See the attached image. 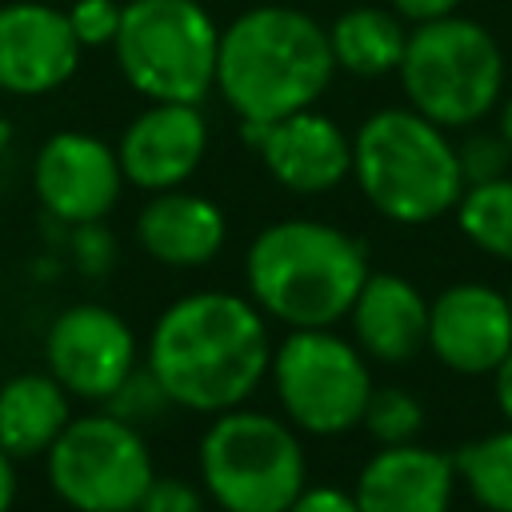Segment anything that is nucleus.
Instances as JSON below:
<instances>
[{"instance_id":"1","label":"nucleus","mask_w":512,"mask_h":512,"mask_svg":"<svg viewBox=\"0 0 512 512\" xmlns=\"http://www.w3.org/2000/svg\"><path fill=\"white\" fill-rule=\"evenodd\" d=\"M272 360L264 312L236 292H192L152 324L144 364L176 408L228 412L244 404Z\"/></svg>"},{"instance_id":"2","label":"nucleus","mask_w":512,"mask_h":512,"mask_svg":"<svg viewBox=\"0 0 512 512\" xmlns=\"http://www.w3.org/2000/svg\"><path fill=\"white\" fill-rule=\"evenodd\" d=\"M332 72L328 28L300 8L260 4L220 32L216 88L240 124H272L312 108L332 84Z\"/></svg>"},{"instance_id":"3","label":"nucleus","mask_w":512,"mask_h":512,"mask_svg":"<svg viewBox=\"0 0 512 512\" xmlns=\"http://www.w3.org/2000/svg\"><path fill=\"white\" fill-rule=\"evenodd\" d=\"M248 300L288 328H332L368 280L356 236L320 220H276L244 256Z\"/></svg>"},{"instance_id":"4","label":"nucleus","mask_w":512,"mask_h":512,"mask_svg":"<svg viewBox=\"0 0 512 512\" xmlns=\"http://www.w3.org/2000/svg\"><path fill=\"white\" fill-rule=\"evenodd\" d=\"M352 176L364 200L396 224H428L464 192L448 128L416 108H380L352 136Z\"/></svg>"},{"instance_id":"5","label":"nucleus","mask_w":512,"mask_h":512,"mask_svg":"<svg viewBox=\"0 0 512 512\" xmlns=\"http://www.w3.org/2000/svg\"><path fill=\"white\" fill-rule=\"evenodd\" d=\"M396 72L408 108L440 128L480 124L504 92V52L496 36L456 12L412 24Z\"/></svg>"},{"instance_id":"6","label":"nucleus","mask_w":512,"mask_h":512,"mask_svg":"<svg viewBox=\"0 0 512 512\" xmlns=\"http://www.w3.org/2000/svg\"><path fill=\"white\" fill-rule=\"evenodd\" d=\"M112 52L140 96L200 104L216 88L220 28L196 0H128Z\"/></svg>"},{"instance_id":"7","label":"nucleus","mask_w":512,"mask_h":512,"mask_svg":"<svg viewBox=\"0 0 512 512\" xmlns=\"http://www.w3.org/2000/svg\"><path fill=\"white\" fill-rule=\"evenodd\" d=\"M200 480L224 512H288L308 480L296 432L268 412H216L200 440Z\"/></svg>"},{"instance_id":"8","label":"nucleus","mask_w":512,"mask_h":512,"mask_svg":"<svg viewBox=\"0 0 512 512\" xmlns=\"http://www.w3.org/2000/svg\"><path fill=\"white\" fill-rule=\"evenodd\" d=\"M284 416L312 436H340L360 424L372 396L364 352L332 328H292L268 360Z\"/></svg>"},{"instance_id":"9","label":"nucleus","mask_w":512,"mask_h":512,"mask_svg":"<svg viewBox=\"0 0 512 512\" xmlns=\"http://www.w3.org/2000/svg\"><path fill=\"white\" fill-rule=\"evenodd\" d=\"M48 484L72 512H136L156 468L136 424L104 416H72L44 452Z\"/></svg>"},{"instance_id":"10","label":"nucleus","mask_w":512,"mask_h":512,"mask_svg":"<svg viewBox=\"0 0 512 512\" xmlns=\"http://www.w3.org/2000/svg\"><path fill=\"white\" fill-rule=\"evenodd\" d=\"M48 372L68 388V396L108 400L136 368V336L128 320L104 304L64 308L44 336Z\"/></svg>"},{"instance_id":"11","label":"nucleus","mask_w":512,"mask_h":512,"mask_svg":"<svg viewBox=\"0 0 512 512\" xmlns=\"http://www.w3.org/2000/svg\"><path fill=\"white\" fill-rule=\"evenodd\" d=\"M32 188L60 224H92L112 212L124 188L116 148L92 132H56L32 160Z\"/></svg>"},{"instance_id":"12","label":"nucleus","mask_w":512,"mask_h":512,"mask_svg":"<svg viewBox=\"0 0 512 512\" xmlns=\"http://www.w3.org/2000/svg\"><path fill=\"white\" fill-rule=\"evenodd\" d=\"M244 140L260 152L272 180L288 192L320 196L352 176V140L324 112L300 108L272 124H244Z\"/></svg>"},{"instance_id":"13","label":"nucleus","mask_w":512,"mask_h":512,"mask_svg":"<svg viewBox=\"0 0 512 512\" xmlns=\"http://www.w3.org/2000/svg\"><path fill=\"white\" fill-rule=\"evenodd\" d=\"M428 348L464 376L496 372L512 352V304L488 284H452L428 304Z\"/></svg>"},{"instance_id":"14","label":"nucleus","mask_w":512,"mask_h":512,"mask_svg":"<svg viewBox=\"0 0 512 512\" xmlns=\"http://www.w3.org/2000/svg\"><path fill=\"white\" fill-rule=\"evenodd\" d=\"M80 44L68 16L40 0L0 4V92L44 96L72 80Z\"/></svg>"},{"instance_id":"15","label":"nucleus","mask_w":512,"mask_h":512,"mask_svg":"<svg viewBox=\"0 0 512 512\" xmlns=\"http://www.w3.org/2000/svg\"><path fill=\"white\" fill-rule=\"evenodd\" d=\"M208 152V120L200 104L152 100L120 136L116 160L128 184L144 192L180 188Z\"/></svg>"},{"instance_id":"16","label":"nucleus","mask_w":512,"mask_h":512,"mask_svg":"<svg viewBox=\"0 0 512 512\" xmlns=\"http://www.w3.org/2000/svg\"><path fill=\"white\" fill-rule=\"evenodd\" d=\"M456 492L452 456L420 444H384L356 476L360 512H448Z\"/></svg>"},{"instance_id":"17","label":"nucleus","mask_w":512,"mask_h":512,"mask_svg":"<svg viewBox=\"0 0 512 512\" xmlns=\"http://www.w3.org/2000/svg\"><path fill=\"white\" fill-rule=\"evenodd\" d=\"M348 316L356 348L380 364H404L428 344V300L396 272H368Z\"/></svg>"},{"instance_id":"18","label":"nucleus","mask_w":512,"mask_h":512,"mask_svg":"<svg viewBox=\"0 0 512 512\" xmlns=\"http://www.w3.org/2000/svg\"><path fill=\"white\" fill-rule=\"evenodd\" d=\"M228 224L216 200L184 192V188H164L156 192L140 216H136V240L140 248L168 264V268H200L224 248Z\"/></svg>"},{"instance_id":"19","label":"nucleus","mask_w":512,"mask_h":512,"mask_svg":"<svg viewBox=\"0 0 512 512\" xmlns=\"http://www.w3.org/2000/svg\"><path fill=\"white\" fill-rule=\"evenodd\" d=\"M68 420V388L52 372H16L0 384V448L12 460L44 456Z\"/></svg>"},{"instance_id":"20","label":"nucleus","mask_w":512,"mask_h":512,"mask_svg":"<svg viewBox=\"0 0 512 512\" xmlns=\"http://www.w3.org/2000/svg\"><path fill=\"white\" fill-rule=\"evenodd\" d=\"M404 44H408L404 16H396L392 8H376V4L348 8L328 28V48H332L336 68L360 80L396 72L404 60Z\"/></svg>"},{"instance_id":"21","label":"nucleus","mask_w":512,"mask_h":512,"mask_svg":"<svg viewBox=\"0 0 512 512\" xmlns=\"http://www.w3.org/2000/svg\"><path fill=\"white\" fill-rule=\"evenodd\" d=\"M456 224L480 252L512 260V176L468 184L456 200Z\"/></svg>"},{"instance_id":"22","label":"nucleus","mask_w":512,"mask_h":512,"mask_svg":"<svg viewBox=\"0 0 512 512\" xmlns=\"http://www.w3.org/2000/svg\"><path fill=\"white\" fill-rule=\"evenodd\" d=\"M452 464L476 504H484L488 512H512V424L504 432L468 440L452 456Z\"/></svg>"},{"instance_id":"23","label":"nucleus","mask_w":512,"mask_h":512,"mask_svg":"<svg viewBox=\"0 0 512 512\" xmlns=\"http://www.w3.org/2000/svg\"><path fill=\"white\" fill-rule=\"evenodd\" d=\"M360 424L380 440V444H408L424 428V408L412 392L404 388H372Z\"/></svg>"},{"instance_id":"24","label":"nucleus","mask_w":512,"mask_h":512,"mask_svg":"<svg viewBox=\"0 0 512 512\" xmlns=\"http://www.w3.org/2000/svg\"><path fill=\"white\" fill-rule=\"evenodd\" d=\"M108 404V412L112 416H120V420H128V424H148V420H156L172 400H168V392L160 388V380L152 376V368L144 364H136L132 372H128V380L104 400Z\"/></svg>"},{"instance_id":"25","label":"nucleus","mask_w":512,"mask_h":512,"mask_svg":"<svg viewBox=\"0 0 512 512\" xmlns=\"http://www.w3.org/2000/svg\"><path fill=\"white\" fill-rule=\"evenodd\" d=\"M456 160H460V176H464V188H468V184L508 176L512 148L504 144L500 132H472V136H464V144H456Z\"/></svg>"},{"instance_id":"26","label":"nucleus","mask_w":512,"mask_h":512,"mask_svg":"<svg viewBox=\"0 0 512 512\" xmlns=\"http://www.w3.org/2000/svg\"><path fill=\"white\" fill-rule=\"evenodd\" d=\"M64 16H68V28H72L80 48H96V44L112 48V40L120 32L124 4H116V0H76Z\"/></svg>"},{"instance_id":"27","label":"nucleus","mask_w":512,"mask_h":512,"mask_svg":"<svg viewBox=\"0 0 512 512\" xmlns=\"http://www.w3.org/2000/svg\"><path fill=\"white\" fill-rule=\"evenodd\" d=\"M72 256H76L80 272L104 276L112 268V260H116V240H112V232L100 220L76 224V232H72Z\"/></svg>"},{"instance_id":"28","label":"nucleus","mask_w":512,"mask_h":512,"mask_svg":"<svg viewBox=\"0 0 512 512\" xmlns=\"http://www.w3.org/2000/svg\"><path fill=\"white\" fill-rule=\"evenodd\" d=\"M136 512H204V496L180 476H152Z\"/></svg>"},{"instance_id":"29","label":"nucleus","mask_w":512,"mask_h":512,"mask_svg":"<svg viewBox=\"0 0 512 512\" xmlns=\"http://www.w3.org/2000/svg\"><path fill=\"white\" fill-rule=\"evenodd\" d=\"M288 512H360L356 496L336 488V484H316V488H300V496L288 504Z\"/></svg>"},{"instance_id":"30","label":"nucleus","mask_w":512,"mask_h":512,"mask_svg":"<svg viewBox=\"0 0 512 512\" xmlns=\"http://www.w3.org/2000/svg\"><path fill=\"white\" fill-rule=\"evenodd\" d=\"M464 0H388V8L396 16H404L408 24H424V20H440V16H452Z\"/></svg>"},{"instance_id":"31","label":"nucleus","mask_w":512,"mask_h":512,"mask_svg":"<svg viewBox=\"0 0 512 512\" xmlns=\"http://www.w3.org/2000/svg\"><path fill=\"white\" fill-rule=\"evenodd\" d=\"M496 404H500V412H504V420L512 424V352L496 364Z\"/></svg>"},{"instance_id":"32","label":"nucleus","mask_w":512,"mask_h":512,"mask_svg":"<svg viewBox=\"0 0 512 512\" xmlns=\"http://www.w3.org/2000/svg\"><path fill=\"white\" fill-rule=\"evenodd\" d=\"M12 500H16V468L12 456L0 448V512H12Z\"/></svg>"},{"instance_id":"33","label":"nucleus","mask_w":512,"mask_h":512,"mask_svg":"<svg viewBox=\"0 0 512 512\" xmlns=\"http://www.w3.org/2000/svg\"><path fill=\"white\" fill-rule=\"evenodd\" d=\"M496 132H500V136H504V144L512 148V96L500 104V128H496Z\"/></svg>"},{"instance_id":"34","label":"nucleus","mask_w":512,"mask_h":512,"mask_svg":"<svg viewBox=\"0 0 512 512\" xmlns=\"http://www.w3.org/2000/svg\"><path fill=\"white\" fill-rule=\"evenodd\" d=\"M508 304H512V292H508Z\"/></svg>"}]
</instances>
